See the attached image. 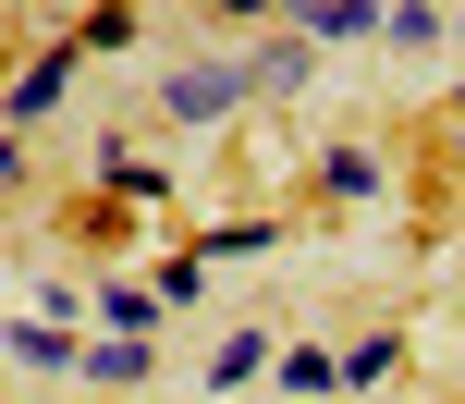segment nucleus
I'll use <instances>...</instances> for the list:
<instances>
[{"mask_svg": "<svg viewBox=\"0 0 465 404\" xmlns=\"http://www.w3.org/2000/svg\"><path fill=\"white\" fill-rule=\"evenodd\" d=\"M270 380H282V392H331L343 368H331V356H306V343H294V356H270Z\"/></svg>", "mask_w": 465, "mask_h": 404, "instance_id": "2eb2a0df", "label": "nucleus"}, {"mask_svg": "<svg viewBox=\"0 0 465 404\" xmlns=\"http://www.w3.org/2000/svg\"><path fill=\"white\" fill-rule=\"evenodd\" d=\"M245 86H257V98H294V86H306V37H270V49H245Z\"/></svg>", "mask_w": 465, "mask_h": 404, "instance_id": "39448f33", "label": "nucleus"}, {"mask_svg": "<svg viewBox=\"0 0 465 404\" xmlns=\"http://www.w3.org/2000/svg\"><path fill=\"white\" fill-rule=\"evenodd\" d=\"M245 49H232V62H184V74H172V123H196V135H209V123H232V111H245Z\"/></svg>", "mask_w": 465, "mask_h": 404, "instance_id": "f257e3e1", "label": "nucleus"}, {"mask_svg": "<svg viewBox=\"0 0 465 404\" xmlns=\"http://www.w3.org/2000/svg\"><path fill=\"white\" fill-rule=\"evenodd\" d=\"M209 13H221V25H245V13H270V0H209Z\"/></svg>", "mask_w": 465, "mask_h": 404, "instance_id": "dca6fc26", "label": "nucleus"}, {"mask_svg": "<svg viewBox=\"0 0 465 404\" xmlns=\"http://www.w3.org/2000/svg\"><path fill=\"white\" fill-rule=\"evenodd\" d=\"M62 86H74V49H37V62L0 86V123H13V135H37V123L62 111Z\"/></svg>", "mask_w": 465, "mask_h": 404, "instance_id": "f03ea898", "label": "nucleus"}, {"mask_svg": "<svg viewBox=\"0 0 465 404\" xmlns=\"http://www.w3.org/2000/svg\"><path fill=\"white\" fill-rule=\"evenodd\" d=\"M147 294H160V307H196V294H209V258H160V282H147Z\"/></svg>", "mask_w": 465, "mask_h": 404, "instance_id": "4468645a", "label": "nucleus"}, {"mask_svg": "<svg viewBox=\"0 0 465 404\" xmlns=\"http://www.w3.org/2000/svg\"><path fill=\"white\" fill-rule=\"evenodd\" d=\"M74 368H86L98 392H135V380H147V343H123V331H111V343H86Z\"/></svg>", "mask_w": 465, "mask_h": 404, "instance_id": "0eeeda50", "label": "nucleus"}, {"mask_svg": "<svg viewBox=\"0 0 465 404\" xmlns=\"http://www.w3.org/2000/svg\"><path fill=\"white\" fill-rule=\"evenodd\" d=\"M98 184H111V196H172V172L135 160V135H111V147H98Z\"/></svg>", "mask_w": 465, "mask_h": 404, "instance_id": "20e7f679", "label": "nucleus"}, {"mask_svg": "<svg viewBox=\"0 0 465 404\" xmlns=\"http://www.w3.org/2000/svg\"><path fill=\"white\" fill-rule=\"evenodd\" d=\"M282 13H294V37L319 49V37H380V13H392V0H282Z\"/></svg>", "mask_w": 465, "mask_h": 404, "instance_id": "7ed1b4c3", "label": "nucleus"}, {"mask_svg": "<svg viewBox=\"0 0 465 404\" xmlns=\"http://www.w3.org/2000/svg\"><path fill=\"white\" fill-rule=\"evenodd\" d=\"M257 368H270V343H257V331H221V356H209V392H245Z\"/></svg>", "mask_w": 465, "mask_h": 404, "instance_id": "1a4fd4ad", "label": "nucleus"}, {"mask_svg": "<svg viewBox=\"0 0 465 404\" xmlns=\"http://www.w3.org/2000/svg\"><path fill=\"white\" fill-rule=\"evenodd\" d=\"M270 245H282V221H221L196 258H270Z\"/></svg>", "mask_w": 465, "mask_h": 404, "instance_id": "9b49d317", "label": "nucleus"}, {"mask_svg": "<svg viewBox=\"0 0 465 404\" xmlns=\"http://www.w3.org/2000/svg\"><path fill=\"white\" fill-rule=\"evenodd\" d=\"M98 319H111L123 343H147V319H160V294H135V282H111V294H98Z\"/></svg>", "mask_w": 465, "mask_h": 404, "instance_id": "f8f14e48", "label": "nucleus"}, {"mask_svg": "<svg viewBox=\"0 0 465 404\" xmlns=\"http://www.w3.org/2000/svg\"><path fill=\"white\" fill-rule=\"evenodd\" d=\"M392 368H404V343H392V331H368V343H355V356H343V392H380V380H392Z\"/></svg>", "mask_w": 465, "mask_h": 404, "instance_id": "9d476101", "label": "nucleus"}, {"mask_svg": "<svg viewBox=\"0 0 465 404\" xmlns=\"http://www.w3.org/2000/svg\"><path fill=\"white\" fill-rule=\"evenodd\" d=\"M74 49H135V13H123V0H98V13L74 25Z\"/></svg>", "mask_w": 465, "mask_h": 404, "instance_id": "ddd939ff", "label": "nucleus"}, {"mask_svg": "<svg viewBox=\"0 0 465 404\" xmlns=\"http://www.w3.org/2000/svg\"><path fill=\"white\" fill-rule=\"evenodd\" d=\"M0 356H13V368H74V331H62V319H25Z\"/></svg>", "mask_w": 465, "mask_h": 404, "instance_id": "6e6552de", "label": "nucleus"}, {"mask_svg": "<svg viewBox=\"0 0 465 404\" xmlns=\"http://www.w3.org/2000/svg\"><path fill=\"white\" fill-rule=\"evenodd\" d=\"M319 196H380V147H319Z\"/></svg>", "mask_w": 465, "mask_h": 404, "instance_id": "423d86ee", "label": "nucleus"}]
</instances>
